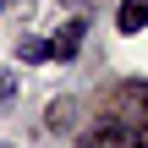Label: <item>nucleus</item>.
<instances>
[{
  "label": "nucleus",
  "instance_id": "nucleus-1",
  "mask_svg": "<svg viewBox=\"0 0 148 148\" xmlns=\"http://www.w3.org/2000/svg\"><path fill=\"white\" fill-rule=\"evenodd\" d=\"M77 148H148V126L143 121H104V126H93Z\"/></svg>",
  "mask_w": 148,
  "mask_h": 148
},
{
  "label": "nucleus",
  "instance_id": "nucleus-2",
  "mask_svg": "<svg viewBox=\"0 0 148 148\" xmlns=\"http://www.w3.org/2000/svg\"><path fill=\"white\" fill-rule=\"evenodd\" d=\"M82 38H88V22L82 16H71V22H60L55 27V38H49V60H77V49H82Z\"/></svg>",
  "mask_w": 148,
  "mask_h": 148
},
{
  "label": "nucleus",
  "instance_id": "nucleus-3",
  "mask_svg": "<svg viewBox=\"0 0 148 148\" xmlns=\"http://www.w3.org/2000/svg\"><path fill=\"white\" fill-rule=\"evenodd\" d=\"M115 27H121V33H137V27H148V0H121Z\"/></svg>",
  "mask_w": 148,
  "mask_h": 148
},
{
  "label": "nucleus",
  "instance_id": "nucleus-4",
  "mask_svg": "<svg viewBox=\"0 0 148 148\" xmlns=\"http://www.w3.org/2000/svg\"><path fill=\"white\" fill-rule=\"evenodd\" d=\"M126 99H132V110L143 115V126H148V82H132V88H126Z\"/></svg>",
  "mask_w": 148,
  "mask_h": 148
},
{
  "label": "nucleus",
  "instance_id": "nucleus-5",
  "mask_svg": "<svg viewBox=\"0 0 148 148\" xmlns=\"http://www.w3.org/2000/svg\"><path fill=\"white\" fill-rule=\"evenodd\" d=\"M22 60H49V44L44 38H22Z\"/></svg>",
  "mask_w": 148,
  "mask_h": 148
},
{
  "label": "nucleus",
  "instance_id": "nucleus-6",
  "mask_svg": "<svg viewBox=\"0 0 148 148\" xmlns=\"http://www.w3.org/2000/svg\"><path fill=\"white\" fill-rule=\"evenodd\" d=\"M11 93H16V88H11V77H0V104H11Z\"/></svg>",
  "mask_w": 148,
  "mask_h": 148
},
{
  "label": "nucleus",
  "instance_id": "nucleus-7",
  "mask_svg": "<svg viewBox=\"0 0 148 148\" xmlns=\"http://www.w3.org/2000/svg\"><path fill=\"white\" fill-rule=\"evenodd\" d=\"M0 5H5V0H0Z\"/></svg>",
  "mask_w": 148,
  "mask_h": 148
}]
</instances>
